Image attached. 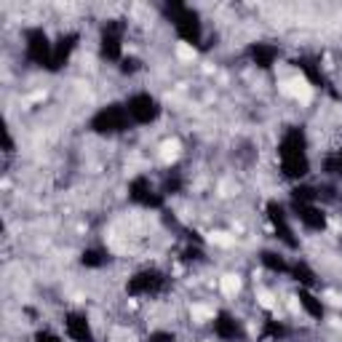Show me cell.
I'll return each instance as SVG.
<instances>
[{"label":"cell","instance_id":"1","mask_svg":"<svg viewBox=\"0 0 342 342\" xmlns=\"http://www.w3.org/2000/svg\"><path fill=\"white\" fill-rule=\"evenodd\" d=\"M281 91L289 94V96H294V99H299V102H308L310 96H313V91H310V86H308L305 78H291L289 83L281 86Z\"/></svg>","mask_w":342,"mask_h":342},{"label":"cell","instance_id":"2","mask_svg":"<svg viewBox=\"0 0 342 342\" xmlns=\"http://www.w3.org/2000/svg\"><path fill=\"white\" fill-rule=\"evenodd\" d=\"M222 291L227 294V297H235V294L240 291V278H238V275H233V273L222 275Z\"/></svg>","mask_w":342,"mask_h":342},{"label":"cell","instance_id":"3","mask_svg":"<svg viewBox=\"0 0 342 342\" xmlns=\"http://www.w3.org/2000/svg\"><path fill=\"white\" fill-rule=\"evenodd\" d=\"M192 321H198V324H203V321L214 318V310L211 308H203V305H192Z\"/></svg>","mask_w":342,"mask_h":342},{"label":"cell","instance_id":"4","mask_svg":"<svg viewBox=\"0 0 342 342\" xmlns=\"http://www.w3.org/2000/svg\"><path fill=\"white\" fill-rule=\"evenodd\" d=\"M176 155H179V142H166L163 150H160V158L169 163V160H174Z\"/></svg>","mask_w":342,"mask_h":342},{"label":"cell","instance_id":"5","mask_svg":"<svg viewBox=\"0 0 342 342\" xmlns=\"http://www.w3.org/2000/svg\"><path fill=\"white\" fill-rule=\"evenodd\" d=\"M176 59H179V62H192V59H195V48H190L187 43H179V46H176Z\"/></svg>","mask_w":342,"mask_h":342},{"label":"cell","instance_id":"6","mask_svg":"<svg viewBox=\"0 0 342 342\" xmlns=\"http://www.w3.org/2000/svg\"><path fill=\"white\" fill-rule=\"evenodd\" d=\"M208 240H211V243H217V246H230V243H233V238H230L227 233H219V230L208 235Z\"/></svg>","mask_w":342,"mask_h":342},{"label":"cell","instance_id":"7","mask_svg":"<svg viewBox=\"0 0 342 342\" xmlns=\"http://www.w3.org/2000/svg\"><path fill=\"white\" fill-rule=\"evenodd\" d=\"M259 302L265 305V308H270V305H273V294H267V291H259Z\"/></svg>","mask_w":342,"mask_h":342}]
</instances>
